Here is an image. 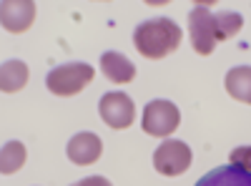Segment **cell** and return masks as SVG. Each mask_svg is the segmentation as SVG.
<instances>
[{"label":"cell","instance_id":"12","mask_svg":"<svg viewBox=\"0 0 251 186\" xmlns=\"http://www.w3.org/2000/svg\"><path fill=\"white\" fill-rule=\"evenodd\" d=\"M28 83V66L23 60H8L0 71V91L3 93H18Z\"/></svg>","mask_w":251,"mask_h":186},{"label":"cell","instance_id":"9","mask_svg":"<svg viewBox=\"0 0 251 186\" xmlns=\"http://www.w3.org/2000/svg\"><path fill=\"white\" fill-rule=\"evenodd\" d=\"M100 71L111 83H118V86H126L136 78V66L123 53H116V51L100 55Z\"/></svg>","mask_w":251,"mask_h":186},{"label":"cell","instance_id":"1","mask_svg":"<svg viewBox=\"0 0 251 186\" xmlns=\"http://www.w3.org/2000/svg\"><path fill=\"white\" fill-rule=\"evenodd\" d=\"M181 38H183V33L171 18H153V20H146V23H141L136 28L133 43L143 58L161 60L166 55H171L181 46Z\"/></svg>","mask_w":251,"mask_h":186},{"label":"cell","instance_id":"16","mask_svg":"<svg viewBox=\"0 0 251 186\" xmlns=\"http://www.w3.org/2000/svg\"><path fill=\"white\" fill-rule=\"evenodd\" d=\"M75 186H113L106 176H91V179H83V181H78Z\"/></svg>","mask_w":251,"mask_h":186},{"label":"cell","instance_id":"3","mask_svg":"<svg viewBox=\"0 0 251 186\" xmlns=\"http://www.w3.org/2000/svg\"><path fill=\"white\" fill-rule=\"evenodd\" d=\"M181 123V113L176 108V103L171 101H151L143 111V121L141 126L149 136H158V138H166L171 136Z\"/></svg>","mask_w":251,"mask_h":186},{"label":"cell","instance_id":"6","mask_svg":"<svg viewBox=\"0 0 251 186\" xmlns=\"http://www.w3.org/2000/svg\"><path fill=\"white\" fill-rule=\"evenodd\" d=\"M98 111H100V118L106 121V126L116 129V131H123L128 129L133 118H136V106L131 96H126L123 91H113V93H106L98 103Z\"/></svg>","mask_w":251,"mask_h":186},{"label":"cell","instance_id":"8","mask_svg":"<svg viewBox=\"0 0 251 186\" xmlns=\"http://www.w3.org/2000/svg\"><path fill=\"white\" fill-rule=\"evenodd\" d=\"M68 159L78 166H88V163H96L103 154V141L96 136V133H75L71 141H68Z\"/></svg>","mask_w":251,"mask_h":186},{"label":"cell","instance_id":"7","mask_svg":"<svg viewBox=\"0 0 251 186\" xmlns=\"http://www.w3.org/2000/svg\"><path fill=\"white\" fill-rule=\"evenodd\" d=\"M0 20L8 33H25L35 20V3L33 0H5L0 5Z\"/></svg>","mask_w":251,"mask_h":186},{"label":"cell","instance_id":"15","mask_svg":"<svg viewBox=\"0 0 251 186\" xmlns=\"http://www.w3.org/2000/svg\"><path fill=\"white\" fill-rule=\"evenodd\" d=\"M231 163L234 166H241L246 171H251V146H241L231 151Z\"/></svg>","mask_w":251,"mask_h":186},{"label":"cell","instance_id":"11","mask_svg":"<svg viewBox=\"0 0 251 186\" xmlns=\"http://www.w3.org/2000/svg\"><path fill=\"white\" fill-rule=\"evenodd\" d=\"M226 93L241 101V103H251V66H239V68H231L226 73Z\"/></svg>","mask_w":251,"mask_h":186},{"label":"cell","instance_id":"10","mask_svg":"<svg viewBox=\"0 0 251 186\" xmlns=\"http://www.w3.org/2000/svg\"><path fill=\"white\" fill-rule=\"evenodd\" d=\"M196 186H251V171L228 163V166L211 169L196 181Z\"/></svg>","mask_w":251,"mask_h":186},{"label":"cell","instance_id":"5","mask_svg":"<svg viewBox=\"0 0 251 186\" xmlns=\"http://www.w3.org/2000/svg\"><path fill=\"white\" fill-rule=\"evenodd\" d=\"M153 166L163 176H181L191 169V149L183 141H163L153 154Z\"/></svg>","mask_w":251,"mask_h":186},{"label":"cell","instance_id":"4","mask_svg":"<svg viewBox=\"0 0 251 186\" xmlns=\"http://www.w3.org/2000/svg\"><path fill=\"white\" fill-rule=\"evenodd\" d=\"M188 30H191V46L199 55H211L219 46L216 18L206 8H194L188 13Z\"/></svg>","mask_w":251,"mask_h":186},{"label":"cell","instance_id":"14","mask_svg":"<svg viewBox=\"0 0 251 186\" xmlns=\"http://www.w3.org/2000/svg\"><path fill=\"white\" fill-rule=\"evenodd\" d=\"M216 18V35H219V43L221 40H228L239 35V30L244 28V18L239 13H231V10H221L214 15Z\"/></svg>","mask_w":251,"mask_h":186},{"label":"cell","instance_id":"13","mask_svg":"<svg viewBox=\"0 0 251 186\" xmlns=\"http://www.w3.org/2000/svg\"><path fill=\"white\" fill-rule=\"evenodd\" d=\"M28 154H25V146L20 141H10L3 146V154H0V171H3L5 176L8 174H15L23 169Z\"/></svg>","mask_w":251,"mask_h":186},{"label":"cell","instance_id":"2","mask_svg":"<svg viewBox=\"0 0 251 186\" xmlns=\"http://www.w3.org/2000/svg\"><path fill=\"white\" fill-rule=\"evenodd\" d=\"M93 76H96V71L88 63H66V66H58L48 73L46 86L50 93L66 98V96L80 93L93 80Z\"/></svg>","mask_w":251,"mask_h":186}]
</instances>
